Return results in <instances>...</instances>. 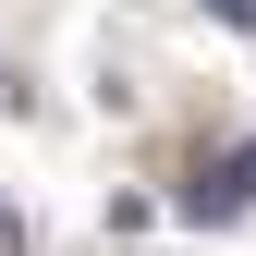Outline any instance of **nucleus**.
I'll return each instance as SVG.
<instances>
[{
	"label": "nucleus",
	"instance_id": "nucleus-1",
	"mask_svg": "<svg viewBox=\"0 0 256 256\" xmlns=\"http://www.w3.org/2000/svg\"><path fill=\"white\" fill-rule=\"evenodd\" d=\"M183 208L196 220H232V208H256V146H220L196 183H183Z\"/></svg>",
	"mask_w": 256,
	"mask_h": 256
},
{
	"label": "nucleus",
	"instance_id": "nucleus-2",
	"mask_svg": "<svg viewBox=\"0 0 256 256\" xmlns=\"http://www.w3.org/2000/svg\"><path fill=\"white\" fill-rule=\"evenodd\" d=\"M208 12H220V24H232V37H256V0H208Z\"/></svg>",
	"mask_w": 256,
	"mask_h": 256
}]
</instances>
